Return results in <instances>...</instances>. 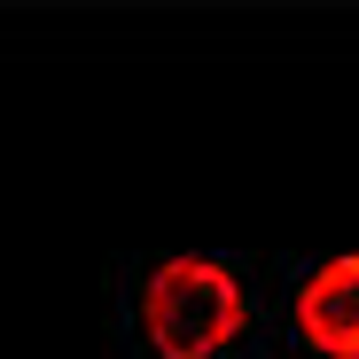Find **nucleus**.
<instances>
[{"instance_id": "f257e3e1", "label": "nucleus", "mask_w": 359, "mask_h": 359, "mask_svg": "<svg viewBox=\"0 0 359 359\" xmlns=\"http://www.w3.org/2000/svg\"><path fill=\"white\" fill-rule=\"evenodd\" d=\"M243 320H250L243 281L219 258H164L141 281V328L164 359H211L243 336Z\"/></svg>"}, {"instance_id": "f03ea898", "label": "nucleus", "mask_w": 359, "mask_h": 359, "mask_svg": "<svg viewBox=\"0 0 359 359\" xmlns=\"http://www.w3.org/2000/svg\"><path fill=\"white\" fill-rule=\"evenodd\" d=\"M297 328L328 359H359V250L328 258L305 289H297Z\"/></svg>"}]
</instances>
